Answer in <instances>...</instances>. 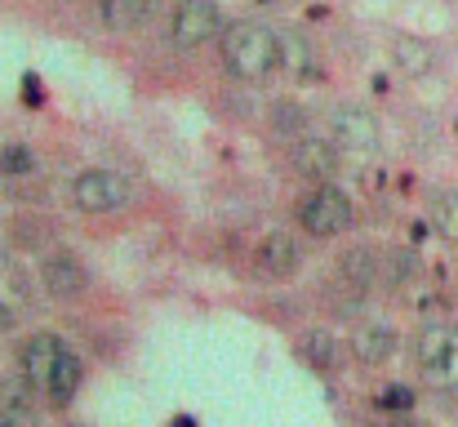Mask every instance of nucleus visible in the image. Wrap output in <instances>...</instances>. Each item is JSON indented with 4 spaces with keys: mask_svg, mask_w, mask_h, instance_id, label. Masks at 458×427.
Segmentation results:
<instances>
[{
    "mask_svg": "<svg viewBox=\"0 0 458 427\" xmlns=\"http://www.w3.org/2000/svg\"><path fill=\"white\" fill-rule=\"evenodd\" d=\"M294 169L303 174L307 183H316V187L334 183V174H338V147L329 139H316V134L294 139Z\"/></svg>",
    "mask_w": 458,
    "mask_h": 427,
    "instance_id": "9",
    "label": "nucleus"
},
{
    "mask_svg": "<svg viewBox=\"0 0 458 427\" xmlns=\"http://www.w3.org/2000/svg\"><path fill=\"white\" fill-rule=\"evenodd\" d=\"M299 352H303V361L311 370H334L338 365V338L329 329H307L299 338Z\"/></svg>",
    "mask_w": 458,
    "mask_h": 427,
    "instance_id": "17",
    "label": "nucleus"
},
{
    "mask_svg": "<svg viewBox=\"0 0 458 427\" xmlns=\"http://www.w3.org/2000/svg\"><path fill=\"white\" fill-rule=\"evenodd\" d=\"M31 169H36V156H31L22 142H9V147L0 151V174H4V178H31Z\"/></svg>",
    "mask_w": 458,
    "mask_h": 427,
    "instance_id": "20",
    "label": "nucleus"
},
{
    "mask_svg": "<svg viewBox=\"0 0 458 427\" xmlns=\"http://www.w3.org/2000/svg\"><path fill=\"white\" fill-rule=\"evenodd\" d=\"M352 356L360 365H387L396 356V334L387 325H360L352 334Z\"/></svg>",
    "mask_w": 458,
    "mask_h": 427,
    "instance_id": "14",
    "label": "nucleus"
},
{
    "mask_svg": "<svg viewBox=\"0 0 458 427\" xmlns=\"http://www.w3.org/2000/svg\"><path fill=\"white\" fill-rule=\"evenodd\" d=\"M338 277H343V285H347V289L369 294L374 285L383 281L378 250H374V245H352V250H343V259H338Z\"/></svg>",
    "mask_w": 458,
    "mask_h": 427,
    "instance_id": "11",
    "label": "nucleus"
},
{
    "mask_svg": "<svg viewBox=\"0 0 458 427\" xmlns=\"http://www.w3.org/2000/svg\"><path fill=\"white\" fill-rule=\"evenodd\" d=\"M40 285H45V294H49V298L72 303V298H81V294L89 289V268H85L76 254L54 250V254H45V259H40Z\"/></svg>",
    "mask_w": 458,
    "mask_h": 427,
    "instance_id": "7",
    "label": "nucleus"
},
{
    "mask_svg": "<svg viewBox=\"0 0 458 427\" xmlns=\"http://www.w3.org/2000/svg\"><path fill=\"white\" fill-rule=\"evenodd\" d=\"M432 227L445 241H458V187H445L432 196Z\"/></svg>",
    "mask_w": 458,
    "mask_h": 427,
    "instance_id": "18",
    "label": "nucleus"
},
{
    "mask_svg": "<svg viewBox=\"0 0 458 427\" xmlns=\"http://www.w3.org/2000/svg\"><path fill=\"white\" fill-rule=\"evenodd\" d=\"M9 325H13V312L0 303V334H9Z\"/></svg>",
    "mask_w": 458,
    "mask_h": 427,
    "instance_id": "23",
    "label": "nucleus"
},
{
    "mask_svg": "<svg viewBox=\"0 0 458 427\" xmlns=\"http://www.w3.org/2000/svg\"><path fill=\"white\" fill-rule=\"evenodd\" d=\"M392 63H396V72L401 76H428L432 67H437V54H432V45L428 40H419V36H396L392 40Z\"/></svg>",
    "mask_w": 458,
    "mask_h": 427,
    "instance_id": "15",
    "label": "nucleus"
},
{
    "mask_svg": "<svg viewBox=\"0 0 458 427\" xmlns=\"http://www.w3.org/2000/svg\"><path fill=\"white\" fill-rule=\"evenodd\" d=\"M272 121H276V130L281 134H299V139H307V107L303 103H294V98H281L276 107H272Z\"/></svg>",
    "mask_w": 458,
    "mask_h": 427,
    "instance_id": "19",
    "label": "nucleus"
},
{
    "mask_svg": "<svg viewBox=\"0 0 458 427\" xmlns=\"http://www.w3.org/2000/svg\"><path fill=\"white\" fill-rule=\"evenodd\" d=\"M414 361L432 388L458 392V325H445V320L423 325L414 338Z\"/></svg>",
    "mask_w": 458,
    "mask_h": 427,
    "instance_id": "2",
    "label": "nucleus"
},
{
    "mask_svg": "<svg viewBox=\"0 0 458 427\" xmlns=\"http://www.w3.org/2000/svg\"><path fill=\"white\" fill-rule=\"evenodd\" d=\"M58 356H63L58 334H31V338L22 343V356H18V365H22V383H27V388H36V392H45L49 370H54V361H58Z\"/></svg>",
    "mask_w": 458,
    "mask_h": 427,
    "instance_id": "10",
    "label": "nucleus"
},
{
    "mask_svg": "<svg viewBox=\"0 0 458 427\" xmlns=\"http://www.w3.org/2000/svg\"><path fill=\"white\" fill-rule=\"evenodd\" d=\"M365 427H423L414 414H392V419H378V423H365Z\"/></svg>",
    "mask_w": 458,
    "mask_h": 427,
    "instance_id": "22",
    "label": "nucleus"
},
{
    "mask_svg": "<svg viewBox=\"0 0 458 427\" xmlns=\"http://www.w3.org/2000/svg\"><path fill=\"white\" fill-rule=\"evenodd\" d=\"M232 22H223V9L214 0H178L169 9V40L178 49H200L209 40H223Z\"/></svg>",
    "mask_w": 458,
    "mask_h": 427,
    "instance_id": "4",
    "label": "nucleus"
},
{
    "mask_svg": "<svg viewBox=\"0 0 458 427\" xmlns=\"http://www.w3.org/2000/svg\"><path fill=\"white\" fill-rule=\"evenodd\" d=\"M81 383H85V365H81V356H76L72 347H63V356L54 361L49 383H45L49 406H72V397L81 392Z\"/></svg>",
    "mask_w": 458,
    "mask_h": 427,
    "instance_id": "13",
    "label": "nucleus"
},
{
    "mask_svg": "<svg viewBox=\"0 0 458 427\" xmlns=\"http://www.w3.org/2000/svg\"><path fill=\"white\" fill-rule=\"evenodd\" d=\"M72 205L85 214H116L130 205V178L116 169H81L72 178Z\"/></svg>",
    "mask_w": 458,
    "mask_h": 427,
    "instance_id": "5",
    "label": "nucleus"
},
{
    "mask_svg": "<svg viewBox=\"0 0 458 427\" xmlns=\"http://www.w3.org/2000/svg\"><path fill=\"white\" fill-rule=\"evenodd\" d=\"M0 427H13V423H0Z\"/></svg>",
    "mask_w": 458,
    "mask_h": 427,
    "instance_id": "24",
    "label": "nucleus"
},
{
    "mask_svg": "<svg viewBox=\"0 0 458 427\" xmlns=\"http://www.w3.org/2000/svg\"><path fill=\"white\" fill-rule=\"evenodd\" d=\"M329 139L338 151H352V156H374L378 142H383V130H378V116L356 107V103H343L334 107L329 116Z\"/></svg>",
    "mask_w": 458,
    "mask_h": 427,
    "instance_id": "6",
    "label": "nucleus"
},
{
    "mask_svg": "<svg viewBox=\"0 0 458 427\" xmlns=\"http://www.w3.org/2000/svg\"><path fill=\"white\" fill-rule=\"evenodd\" d=\"M356 223V209H352V196L338 187V183H325V187H311L303 201H299V227L307 236H343L347 227Z\"/></svg>",
    "mask_w": 458,
    "mask_h": 427,
    "instance_id": "3",
    "label": "nucleus"
},
{
    "mask_svg": "<svg viewBox=\"0 0 458 427\" xmlns=\"http://www.w3.org/2000/svg\"><path fill=\"white\" fill-rule=\"evenodd\" d=\"M378 406L392 410V414H410V410H414V392H410L405 383H387L383 397H378Z\"/></svg>",
    "mask_w": 458,
    "mask_h": 427,
    "instance_id": "21",
    "label": "nucleus"
},
{
    "mask_svg": "<svg viewBox=\"0 0 458 427\" xmlns=\"http://www.w3.org/2000/svg\"><path fill=\"white\" fill-rule=\"evenodd\" d=\"M223 67L236 81L263 85L267 76L281 72V31L263 27V22H232L223 31Z\"/></svg>",
    "mask_w": 458,
    "mask_h": 427,
    "instance_id": "1",
    "label": "nucleus"
},
{
    "mask_svg": "<svg viewBox=\"0 0 458 427\" xmlns=\"http://www.w3.org/2000/svg\"><path fill=\"white\" fill-rule=\"evenodd\" d=\"M156 18V0H103V22L112 31H143Z\"/></svg>",
    "mask_w": 458,
    "mask_h": 427,
    "instance_id": "16",
    "label": "nucleus"
},
{
    "mask_svg": "<svg viewBox=\"0 0 458 427\" xmlns=\"http://www.w3.org/2000/svg\"><path fill=\"white\" fill-rule=\"evenodd\" d=\"M281 67L299 81H316L320 76V58H316V45L311 36L299 31V27H285L281 31Z\"/></svg>",
    "mask_w": 458,
    "mask_h": 427,
    "instance_id": "12",
    "label": "nucleus"
},
{
    "mask_svg": "<svg viewBox=\"0 0 458 427\" xmlns=\"http://www.w3.org/2000/svg\"><path fill=\"white\" fill-rule=\"evenodd\" d=\"M254 263H259L263 277L285 281V277H294V272L303 268V245H299L290 232H267V236L259 241V250H254Z\"/></svg>",
    "mask_w": 458,
    "mask_h": 427,
    "instance_id": "8",
    "label": "nucleus"
}]
</instances>
